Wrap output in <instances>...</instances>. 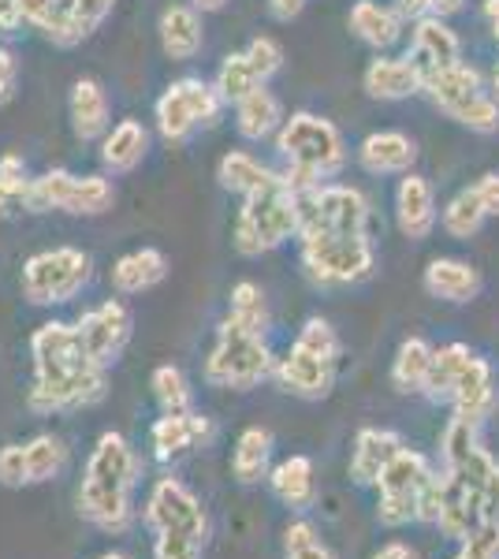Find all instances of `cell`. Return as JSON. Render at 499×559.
<instances>
[{"label": "cell", "mask_w": 499, "mask_h": 559, "mask_svg": "<svg viewBox=\"0 0 499 559\" xmlns=\"http://www.w3.org/2000/svg\"><path fill=\"white\" fill-rule=\"evenodd\" d=\"M298 228H302V191L284 179L269 191L242 198V210L235 216V250L242 258L272 254L284 242L298 239Z\"/></svg>", "instance_id": "5b68a950"}, {"label": "cell", "mask_w": 499, "mask_h": 559, "mask_svg": "<svg viewBox=\"0 0 499 559\" xmlns=\"http://www.w3.org/2000/svg\"><path fill=\"white\" fill-rule=\"evenodd\" d=\"M298 258L306 276L317 287H351L373 276L377 247L373 236H347V231H298Z\"/></svg>", "instance_id": "8992f818"}, {"label": "cell", "mask_w": 499, "mask_h": 559, "mask_svg": "<svg viewBox=\"0 0 499 559\" xmlns=\"http://www.w3.org/2000/svg\"><path fill=\"white\" fill-rule=\"evenodd\" d=\"M153 400H157L161 414H187L194 411V392H190V381L179 366H157L150 377Z\"/></svg>", "instance_id": "d590c367"}, {"label": "cell", "mask_w": 499, "mask_h": 559, "mask_svg": "<svg viewBox=\"0 0 499 559\" xmlns=\"http://www.w3.org/2000/svg\"><path fill=\"white\" fill-rule=\"evenodd\" d=\"M247 60L253 64V71L261 75V83H269L272 75H276L280 68H284V49H280V41L276 38H269V34H258L247 49Z\"/></svg>", "instance_id": "7bdbcfd3"}, {"label": "cell", "mask_w": 499, "mask_h": 559, "mask_svg": "<svg viewBox=\"0 0 499 559\" xmlns=\"http://www.w3.org/2000/svg\"><path fill=\"white\" fill-rule=\"evenodd\" d=\"M221 108H224V97L216 94L213 83L187 75L165 86V94L153 105V120H157L161 139L183 146V142L194 139L202 128H213V123L221 120Z\"/></svg>", "instance_id": "30bf717a"}, {"label": "cell", "mask_w": 499, "mask_h": 559, "mask_svg": "<svg viewBox=\"0 0 499 559\" xmlns=\"http://www.w3.org/2000/svg\"><path fill=\"white\" fill-rule=\"evenodd\" d=\"M142 463L123 432L108 429L97 437L79 485V515L102 534H127L134 526V489Z\"/></svg>", "instance_id": "7a4b0ae2"}, {"label": "cell", "mask_w": 499, "mask_h": 559, "mask_svg": "<svg viewBox=\"0 0 499 559\" xmlns=\"http://www.w3.org/2000/svg\"><path fill=\"white\" fill-rule=\"evenodd\" d=\"M421 395L432 403H451L455 418L477 429L499 403L492 366L466 344H448L432 355V373Z\"/></svg>", "instance_id": "277c9868"}, {"label": "cell", "mask_w": 499, "mask_h": 559, "mask_svg": "<svg viewBox=\"0 0 499 559\" xmlns=\"http://www.w3.org/2000/svg\"><path fill=\"white\" fill-rule=\"evenodd\" d=\"M488 503H492V519H499V471L492 477V485H488Z\"/></svg>", "instance_id": "9f6ffc18"}, {"label": "cell", "mask_w": 499, "mask_h": 559, "mask_svg": "<svg viewBox=\"0 0 499 559\" xmlns=\"http://www.w3.org/2000/svg\"><path fill=\"white\" fill-rule=\"evenodd\" d=\"M31 198V176L20 153H4L0 157V216H12L15 210H26Z\"/></svg>", "instance_id": "ab89813d"}, {"label": "cell", "mask_w": 499, "mask_h": 559, "mask_svg": "<svg viewBox=\"0 0 499 559\" xmlns=\"http://www.w3.org/2000/svg\"><path fill=\"white\" fill-rule=\"evenodd\" d=\"M265 481L272 496L292 511H310L317 503V477L310 455H287L284 463L272 466Z\"/></svg>", "instance_id": "83f0119b"}, {"label": "cell", "mask_w": 499, "mask_h": 559, "mask_svg": "<svg viewBox=\"0 0 499 559\" xmlns=\"http://www.w3.org/2000/svg\"><path fill=\"white\" fill-rule=\"evenodd\" d=\"M369 559H417V548H411L406 540H388Z\"/></svg>", "instance_id": "681fc988"}, {"label": "cell", "mask_w": 499, "mask_h": 559, "mask_svg": "<svg viewBox=\"0 0 499 559\" xmlns=\"http://www.w3.org/2000/svg\"><path fill=\"white\" fill-rule=\"evenodd\" d=\"M165 276H168V258L157 247H139L131 254L116 258L112 273H108V280H112V287L120 295L153 292L157 284H165Z\"/></svg>", "instance_id": "4dcf8cb0"}, {"label": "cell", "mask_w": 499, "mask_h": 559, "mask_svg": "<svg viewBox=\"0 0 499 559\" xmlns=\"http://www.w3.org/2000/svg\"><path fill=\"white\" fill-rule=\"evenodd\" d=\"M272 471V432L261 426H250L239 432L231 448V474L239 485H258L265 481Z\"/></svg>", "instance_id": "836d02e7"}, {"label": "cell", "mask_w": 499, "mask_h": 559, "mask_svg": "<svg viewBox=\"0 0 499 559\" xmlns=\"http://www.w3.org/2000/svg\"><path fill=\"white\" fill-rule=\"evenodd\" d=\"M399 12L417 20V15H425V0H399Z\"/></svg>", "instance_id": "db71d44e"}, {"label": "cell", "mask_w": 499, "mask_h": 559, "mask_svg": "<svg viewBox=\"0 0 499 559\" xmlns=\"http://www.w3.org/2000/svg\"><path fill=\"white\" fill-rule=\"evenodd\" d=\"M306 4H310V0H269V15L276 23H292L306 12Z\"/></svg>", "instance_id": "c3c4849f"}, {"label": "cell", "mask_w": 499, "mask_h": 559, "mask_svg": "<svg viewBox=\"0 0 499 559\" xmlns=\"http://www.w3.org/2000/svg\"><path fill=\"white\" fill-rule=\"evenodd\" d=\"M20 86V60L8 45H0V105H8Z\"/></svg>", "instance_id": "bcb514c9"}, {"label": "cell", "mask_w": 499, "mask_h": 559, "mask_svg": "<svg viewBox=\"0 0 499 559\" xmlns=\"http://www.w3.org/2000/svg\"><path fill=\"white\" fill-rule=\"evenodd\" d=\"M116 205V187L105 176H75L68 168H52L31 179V213H68V216H102Z\"/></svg>", "instance_id": "8fae6325"}, {"label": "cell", "mask_w": 499, "mask_h": 559, "mask_svg": "<svg viewBox=\"0 0 499 559\" xmlns=\"http://www.w3.org/2000/svg\"><path fill=\"white\" fill-rule=\"evenodd\" d=\"M403 20L406 15L399 12V4H380V0H358L347 15V26L358 41H366L369 49L388 52L392 45L403 38Z\"/></svg>", "instance_id": "d4e9b609"}, {"label": "cell", "mask_w": 499, "mask_h": 559, "mask_svg": "<svg viewBox=\"0 0 499 559\" xmlns=\"http://www.w3.org/2000/svg\"><path fill=\"white\" fill-rule=\"evenodd\" d=\"M284 559H335V552L313 522L295 519L292 526L284 530Z\"/></svg>", "instance_id": "60d3db41"}, {"label": "cell", "mask_w": 499, "mask_h": 559, "mask_svg": "<svg viewBox=\"0 0 499 559\" xmlns=\"http://www.w3.org/2000/svg\"><path fill=\"white\" fill-rule=\"evenodd\" d=\"M462 8H466V0H425V15H440V20L462 12Z\"/></svg>", "instance_id": "816d5d0a"}, {"label": "cell", "mask_w": 499, "mask_h": 559, "mask_svg": "<svg viewBox=\"0 0 499 559\" xmlns=\"http://www.w3.org/2000/svg\"><path fill=\"white\" fill-rule=\"evenodd\" d=\"M94 276V258L79 247L38 250L23 261V299L31 306H63L71 302Z\"/></svg>", "instance_id": "9c48e42d"}, {"label": "cell", "mask_w": 499, "mask_h": 559, "mask_svg": "<svg viewBox=\"0 0 499 559\" xmlns=\"http://www.w3.org/2000/svg\"><path fill=\"white\" fill-rule=\"evenodd\" d=\"M131 310L127 302L120 299H105L102 306L86 310L83 318L75 321V332H79V344L90 355V362L102 366V369H112L120 362V355L131 344Z\"/></svg>", "instance_id": "5bb4252c"}, {"label": "cell", "mask_w": 499, "mask_h": 559, "mask_svg": "<svg viewBox=\"0 0 499 559\" xmlns=\"http://www.w3.org/2000/svg\"><path fill=\"white\" fill-rule=\"evenodd\" d=\"M71 131H75L79 142H97L108 134V116H112V105H108V94L97 79H79L71 86Z\"/></svg>", "instance_id": "4316f807"}, {"label": "cell", "mask_w": 499, "mask_h": 559, "mask_svg": "<svg viewBox=\"0 0 499 559\" xmlns=\"http://www.w3.org/2000/svg\"><path fill=\"white\" fill-rule=\"evenodd\" d=\"M432 355L437 347L421 336H411L403 340L392 358V384L399 388L403 395H421L425 384H429V373H432Z\"/></svg>", "instance_id": "e575fe53"}, {"label": "cell", "mask_w": 499, "mask_h": 559, "mask_svg": "<svg viewBox=\"0 0 499 559\" xmlns=\"http://www.w3.org/2000/svg\"><path fill=\"white\" fill-rule=\"evenodd\" d=\"M432 474H437V466H432L429 459L421 452H414V448H403L377 481V492H380L377 522L380 526L399 530V526L417 522V515H421V492Z\"/></svg>", "instance_id": "7c38bea8"}, {"label": "cell", "mask_w": 499, "mask_h": 559, "mask_svg": "<svg viewBox=\"0 0 499 559\" xmlns=\"http://www.w3.org/2000/svg\"><path fill=\"white\" fill-rule=\"evenodd\" d=\"M455 559H499V519H488L477 534L462 540Z\"/></svg>", "instance_id": "ee69618b"}, {"label": "cell", "mask_w": 499, "mask_h": 559, "mask_svg": "<svg viewBox=\"0 0 499 559\" xmlns=\"http://www.w3.org/2000/svg\"><path fill=\"white\" fill-rule=\"evenodd\" d=\"M284 128V105L269 86H258L242 102H235V131L247 142H265Z\"/></svg>", "instance_id": "d6a6232c"}, {"label": "cell", "mask_w": 499, "mask_h": 559, "mask_svg": "<svg viewBox=\"0 0 499 559\" xmlns=\"http://www.w3.org/2000/svg\"><path fill=\"white\" fill-rule=\"evenodd\" d=\"M112 8L116 0H52L38 31L60 49H71V45L86 41L108 20Z\"/></svg>", "instance_id": "e0dca14e"}, {"label": "cell", "mask_w": 499, "mask_h": 559, "mask_svg": "<svg viewBox=\"0 0 499 559\" xmlns=\"http://www.w3.org/2000/svg\"><path fill=\"white\" fill-rule=\"evenodd\" d=\"M0 485H4V489H23V452H20V444L0 448Z\"/></svg>", "instance_id": "f6af8a7d"}, {"label": "cell", "mask_w": 499, "mask_h": 559, "mask_svg": "<svg viewBox=\"0 0 499 559\" xmlns=\"http://www.w3.org/2000/svg\"><path fill=\"white\" fill-rule=\"evenodd\" d=\"M403 437L392 429H361L354 437L351 452V481L354 485H377L380 474L388 471V463L403 452Z\"/></svg>", "instance_id": "cb8c5ba5"}, {"label": "cell", "mask_w": 499, "mask_h": 559, "mask_svg": "<svg viewBox=\"0 0 499 559\" xmlns=\"http://www.w3.org/2000/svg\"><path fill=\"white\" fill-rule=\"evenodd\" d=\"M213 86H216V94L224 97V105H235V102H242L247 94H253L258 86H269V83H261V75L253 71L247 52H231V57L221 64V71H216Z\"/></svg>", "instance_id": "f35d334b"}, {"label": "cell", "mask_w": 499, "mask_h": 559, "mask_svg": "<svg viewBox=\"0 0 499 559\" xmlns=\"http://www.w3.org/2000/svg\"><path fill=\"white\" fill-rule=\"evenodd\" d=\"M474 191L480 198V205H485V213L488 216H499V173L480 176L477 183H474Z\"/></svg>", "instance_id": "7dc6e473"}, {"label": "cell", "mask_w": 499, "mask_h": 559, "mask_svg": "<svg viewBox=\"0 0 499 559\" xmlns=\"http://www.w3.org/2000/svg\"><path fill=\"white\" fill-rule=\"evenodd\" d=\"M34 381L26 392L34 414H68L105 400L108 369L90 362L75 324L45 321L31 336Z\"/></svg>", "instance_id": "6da1fadb"}, {"label": "cell", "mask_w": 499, "mask_h": 559, "mask_svg": "<svg viewBox=\"0 0 499 559\" xmlns=\"http://www.w3.org/2000/svg\"><path fill=\"white\" fill-rule=\"evenodd\" d=\"M146 153H150V131L139 120H120L102 139V168L108 176H127L146 160Z\"/></svg>", "instance_id": "f546056e"}, {"label": "cell", "mask_w": 499, "mask_h": 559, "mask_svg": "<svg viewBox=\"0 0 499 559\" xmlns=\"http://www.w3.org/2000/svg\"><path fill=\"white\" fill-rule=\"evenodd\" d=\"M94 559H131L127 552H102V556H94Z\"/></svg>", "instance_id": "680465c9"}, {"label": "cell", "mask_w": 499, "mask_h": 559, "mask_svg": "<svg viewBox=\"0 0 499 559\" xmlns=\"http://www.w3.org/2000/svg\"><path fill=\"white\" fill-rule=\"evenodd\" d=\"M437 194H432L429 179L406 173L399 179V191H395V224L406 239H429L432 228H437Z\"/></svg>", "instance_id": "d6986e66"}, {"label": "cell", "mask_w": 499, "mask_h": 559, "mask_svg": "<svg viewBox=\"0 0 499 559\" xmlns=\"http://www.w3.org/2000/svg\"><path fill=\"white\" fill-rule=\"evenodd\" d=\"M276 153L284 160V179L295 191H310L317 183H329L347 165V142L340 128L317 112H295L284 120L276 134Z\"/></svg>", "instance_id": "3957f363"}, {"label": "cell", "mask_w": 499, "mask_h": 559, "mask_svg": "<svg viewBox=\"0 0 499 559\" xmlns=\"http://www.w3.org/2000/svg\"><path fill=\"white\" fill-rule=\"evenodd\" d=\"M23 489H34V485H49L68 471V440L57 437V432H38V437L23 440Z\"/></svg>", "instance_id": "1f68e13d"}, {"label": "cell", "mask_w": 499, "mask_h": 559, "mask_svg": "<svg viewBox=\"0 0 499 559\" xmlns=\"http://www.w3.org/2000/svg\"><path fill=\"white\" fill-rule=\"evenodd\" d=\"M369 224H373V205H369V198L358 187L317 183L310 191H302V228L369 236Z\"/></svg>", "instance_id": "4fadbf2b"}, {"label": "cell", "mask_w": 499, "mask_h": 559, "mask_svg": "<svg viewBox=\"0 0 499 559\" xmlns=\"http://www.w3.org/2000/svg\"><path fill=\"white\" fill-rule=\"evenodd\" d=\"M190 4H194L198 12H221V8H228V0H190Z\"/></svg>", "instance_id": "11a10c76"}, {"label": "cell", "mask_w": 499, "mask_h": 559, "mask_svg": "<svg viewBox=\"0 0 499 559\" xmlns=\"http://www.w3.org/2000/svg\"><path fill=\"white\" fill-rule=\"evenodd\" d=\"M209 426L205 414L198 411H187V414H161L157 421H153L150 429V444H153V455L161 459V463H168V459H179L187 452H194L202 440H209Z\"/></svg>", "instance_id": "44dd1931"}, {"label": "cell", "mask_w": 499, "mask_h": 559, "mask_svg": "<svg viewBox=\"0 0 499 559\" xmlns=\"http://www.w3.org/2000/svg\"><path fill=\"white\" fill-rule=\"evenodd\" d=\"M417 160V142L403 131H373L361 139L358 165L369 176H406Z\"/></svg>", "instance_id": "ffe728a7"}, {"label": "cell", "mask_w": 499, "mask_h": 559, "mask_svg": "<svg viewBox=\"0 0 499 559\" xmlns=\"http://www.w3.org/2000/svg\"><path fill=\"white\" fill-rule=\"evenodd\" d=\"M485 20L492 26V34L499 38V0H485Z\"/></svg>", "instance_id": "f5cc1de1"}, {"label": "cell", "mask_w": 499, "mask_h": 559, "mask_svg": "<svg viewBox=\"0 0 499 559\" xmlns=\"http://www.w3.org/2000/svg\"><path fill=\"white\" fill-rule=\"evenodd\" d=\"M216 179H221L224 191H231L239 198H253V194L269 191V187L284 183V173L265 165V160L253 157L247 150H231V153H224L221 165H216Z\"/></svg>", "instance_id": "484cf974"}, {"label": "cell", "mask_w": 499, "mask_h": 559, "mask_svg": "<svg viewBox=\"0 0 499 559\" xmlns=\"http://www.w3.org/2000/svg\"><path fill=\"white\" fill-rule=\"evenodd\" d=\"M361 86L377 102H403V97L421 94V71L414 68L411 57H384V52H377V60L361 75Z\"/></svg>", "instance_id": "603a6c76"}, {"label": "cell", "mask_w": 499, "mask_h": 559, "mask_svg": "<svg viewBox=\"0 0 499 559\" xmlns=\"http://www.w3.org/2000/svg\"><path fill=\"white\" fill-rule=\"evenodd\" d=\"M205 534H153V559H205Z\"/></svg>", "instance_id": "b9f144b4"}, {"label": "cell", "mask_w": 499, "mask_h": 559, "mask_svg": "<svg viewBox=\"0 0 499 559\" xmlns=\"http://www.w3.org/2000/svg\"><path fill=\"white\" fill-rule=\"evenodd\" d=\"M485 221H488V213H485V205H480L474 187L459 191L448 202V210H443V231H448L451 239H474L477 231L485 228Z\"/></svg>", "instance_id": "8d00e7d4"}, {"label": "cell", "mask_w": 499, "mask_h": 559, "mask_svg": "<svg viewBox=\"0 0 499 559\" xmlns=\"http://www.w3.org/2000/svg\"><path fill=\"white\" fill-rule=\"evenodd\" d=\"M228 318L239 321L242 329L265 332V336H269V302H265V292H261L253 280H239V284L231 287Z\"/></svg>", "instance_id": "74e56055"}, {"label": "cell", "mask_w": 499, "mask_h": 559, "mask_svg": "<svg viewBox=\"0 0 499 559\" xmlns=\"http://www.w3.org/2000/svg\"><path fill=\"white\" fill-rule=\"evenodd\" d=\"M20 23H23L20 20V0H0V38L12 34Z\"/></svg>", "instance_id": "f907efd6"}, {"label": "cell", "mask_w": 499, "mask_h": 559, "mask_svg": "<svg viewBox=\"0 0 499 559\" xmlns=\"http://www.w3.org/2000/svg\"><path fill=\"white\" fill-rule=\"evenodd\" d=\"M276 369V355L269 347L265 332L242 329L239 321L224 318L216 329V344L205 358V381L213 388L250 392Z\"/></svg>", "instance_id": "52a82bcc"}, {"label": "cell", "mask_w": 499, "mask_h": 559, "mask_svg": "<svg viewBox=\"0 0 499 559\" xmlns=\"http://www.w3.org/2000/svg\"><path fill=\"white\" fill-rule=\"evenodd\" d=\"M425 292L432 299H443V302H474L480 295V273L470 261H459V258H432L425 265Z\"/></svg>", "instance_id": "f1b7e54d"}, {"label": "cell", "mask_w": 499, "mask_h": 559, "mask_svg": "<svg viewBox=\"0 0 499 559\" xmlns=\"http://www.w3.org/2000/svg\"><path fill=\"white\" fill-rule=\"evenodd\" d=\"M488 90H492V97H496V102H499V60H496L492 75H488Z\"/></svg>", "instance_id": "6f0895ef"}, {"label": "cell", "mask_w": 499, "mask_h": 559, "mask_svg": "<svg viewBox=\"0 0 499 559\" xmlns=\"http://www.w3.org/2000/svg\"><path fill=\"white\" fill-rule=\"evenodd\" d=\"M421 94H429V102L437 105L443 116L462 123V128H470L477 134L499 131V102L474 64L432 71V75H425Z\"/></svg>", "instance_id": "ba28073f"}, {"label": "cell", "mask_w": 499, "mask_h": 559, "mask_svg": "<svg viewBox=\"0 0 499 559\" xmlns=\"http://www.w3.org/2000/svg\"><path fill=\"white\" fill-rule=\"evenodd\" d=\"M335 369H340L335 358L317 355L313 347L295 340V344L287 347V355L276 358L272 377H276L287 395H298V400H324L335 388Z\"/></svg>", "instance_id": "2e32d148"}, {"label": "cell", "mask_w": 499, "mask_h": 559, "mask_svg": "<svg viewBox=\"0 0 499 559\" xmlns=\"http://www.w3.org/2000/svg\"><path fill=\"white\" fill-rule=\"evenodd\" d=\"M406 57L414 60V68L421 71V83H425V75H432V71L462 64V41L448 26V20H440V15H417Z\"/></svg>", "instance_id": "ac0fdd59"}, {"label": "cell", "mask_w": 499, "mask_h": 559, "mask_svg": "<svg viewBox=\"0 0 499 559\" xmlns=\"http://www.w3.org/2000/svg\"><path fill=\"white\" fill-rule=\"evenodd\" d=\"M146 526L153 534H205L209 515L194 492L176 477H161L146 500Z\"/></svg>", "instance_id": "9a60e30c"}, {"label": "cell", "mask_w": 499, "mask_h": 559, "mask_svg": "<svg viewBox=\"0 0 499 559\" xmlns=\"http://www.w3.org/2000/svg\"><path fill=\"white\" fill-rule=\"evenodd\" d=\"M157 34H161V49H165L168 60L176 64H187L202 52V41H205V31H202V12L194 4H168L161 12V23H157Z\"/></svg>", "instance_id": "7402d4cb"}]
</instances>
